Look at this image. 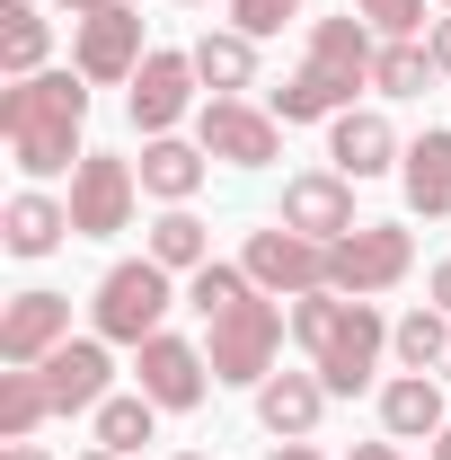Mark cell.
Instances as JSON below:
<instances>
[{
    "mask_svg": "<svg viewBox=\"0 0 451 460\" xmlns=\"http://www.w3.org/2000/svg\"><path fill=\"white\" fill-rule=\"evenodd\" d=\"M186 310L213 328L204 337V363H213V381H230V390H257L266 372H275V354H283V310H275V292H257L248 284V266H195L186 275Z\"/></svg>",
    "mask_w": 451,
    "mask_h": 460,
    "instance_id": "obj_1",
    "label": "cell"
},
{
    "mask_svg": "<svg viewBox=\"0 0 451 460\" xmlns=\"http://www.w3.org/2000/svg\"><path fill=\"white\" fill-rule=\"evenodd\" d=\"M80 124H89V80L80 71H36V80H9L0 89V142L27 177H62L80 169Z\"/></svg>",
    "mask_w": 451,
    "mask_h": 460,
    "instance_id": "obj_2",
    "label": "cell"
},
{
    "mask_svg": "<svg viewBox=\"0 0 451 460\" xmlns=\"http://www.w3.org/2000/svg\"><path fill=\"white\" fill-rule=\"evenodd\" d=\"M372 62H381V36H372V18H319L310 27V62L283 80L275 98V124H337L354 107V89H372Z\"/></svg>",
    "mask_w": 451,
    "mask_h": 460,
    "instance_id": "obj_3",
    "label": "cell"
},
{
    "mask_svg": "<svg viewBox=\"0 0 451 460\" xmlns=\"http://www.w3.org/2000/svg\"><path fill=\"white\" fill-rule=\"evenodd\" d=\"M292 337L310 354V372L328 381V399H354L381 372V354H390V319L372 301H354V292H301L292 301Z\"/></svg>",
    "mask_w": 451,
    "mask_h": 460,
    "instance_id": "obj_4",
    "label": "cell"
},
{
    "mask_svg": "<svg viewBox=\"0 0 451 460\" xmlns=\"http://www.w3.org/2000/svg\"><path fill=\"white\" fill-rule=\"evenodd\" d=\"M169 301H177V284H169L160 257H124V266H107L98 292H89V328L107 345H142V337H160Z\"/></svg>",
    "mask_w": 451,
    "mask_h": 460,
    "instance_id": "obj_5",
    "label": "cell"
},
{
    "mask_svg": "<svg viewBox=\"0 0 451 460\" xmlns=\"http://www.w3.org/2000/svg\"><path fill=\"white\" fill-rule=\"evenodd\" d=\"M142 62H151V45H142V9H133V0H107V9L71 18V71H80L89 89L133 80Z\"/></svg>",
    "mask_w": 451,
    "mask_h": 460,
    "instance_id": "obj_6",
    "label": "cell"
},
{
    "mask_svg": "<svg viewBox=\"0 0 451 460\" xmlns=\"http://www.w3.org/2000/svg\"><path fill=\"white\" fill-rule=\"evenodd\" d=\"M407 266H416V230H398V222H363V230H345L337 248H328V292L372 301V292L407 284Z\"/></svg>",
    "mask_w": 451,
    "mask_h": 460,
    "instance_id": "obj_7",
    "label": "cell"
},
{
    "mask_svg": "<svg viewBox=\"0 0 451 460\" xmlns=\"http://www.w3.org/2000/svg\"><path fill=\"white\" fill-rule=\"evenodd\" d=\"M71 230L80 239H115V230H133V204H142V169L133 160H115V151H89L80 169H71Z\"/></svg>",
    "mask_w": 451,
    "mask_h": 460,
    "instance_id": "obj_8",
    "label": "cell"
},
{
    "mask_svg": "<svg viewBox=\"0 0 451 460\" xmlns=\"http://www.w3.org/2000/svg\"><path fill=\"white\" fill-rule=\"evenodd\" d=\"M239 266H248V284L257 292H292V301H301V292H328V239H301V230H248V248H239Z\"/></svg>",
    "mask_w": 451,
    "mask_h": 460,
    "instance_id": "obj_9",
    "label": "cell"
},
{
    "mask_svg": "<svg viewBox=\"0 0 451 460\" xmlns=\"http://www.w3.org/2000/svg\"><path fill=\"white\" fill-rule=\"evenodd\" d=\"M195 142H204L213 160H230V169H275V160H283V124H275V107H248V98H204Z\"/></svg>",
    "mask_w": 451,
    "mask_h": 460,
    "instance_id": "obj_10",
    "label": "cell"
},
{
    "mask_svg": "<svg viewBox=\"0 0 451 460\" xmlns=\"http://www.w3.org/2000/svg\"><path fill=\"white\" fill-rule=\"evenodd\" d=\"M133 381H142V399L160 407V416H186V407H204V390H213V363H204V345L186 337H142L133 345Z\"/></svg>",
    "mask_w": 451,
    "mask_h": 460,
    "instance_id": "obj_11",
    "label": "cell"
},
{
    "mask_svg": "<svg viewBox=\"0 0 451 460\" xmlns=\"http://www.w3.org/2000/svg\"><path fill=\"white\" fill-rule=\"evenodd\" d=\"M36 372H45L54 416H98V407L115 399V354H107V337H62Z\"/></svg>",
    "mask_w": 451,
    "mask_h": 460,
    "instance_id": "obj_12",
    "label": "cell"
},
{
    "mask_svg": "<svg viewBox=\"0 0 451 460\" xmlns=\"http://www.w3.org/2000/svg\"><path fill=\"white\" fill-rule=\"evenodd\" d=\"M195 89H204V80H195V54L151 45V62L133 71V98H124V107H133V124H142V133H177V124H186V107H195Z\"/></svg>",
    "mask_w": 451,
    "mask_h": 460,
    "instance_id": "obj_13",
    "label": "cell"
},
{
    "mask_svg": "<svg viewBox=\"0 0 451 460\" xmlns=\"http://www.w3.org/2000/svg\"><path fill=\"white\" fill-rule=\"evenodd\" d=\"M283 230H301V239H328V248H337L345 230H363V222H354V177H345V169H310V177H292V186H283Z\"/></svg>",
    "mask_w": 451,
    "mask_h": 460,
    "instance_id": "obj_14",
    "label": "cell"
},
{
    "mask_svg": "<svg viewBox=\"0 0 451 460\" xmlns=\"http://www.w3.org/2000/svg\"><path fill=\"white\" fill-rule=\"evenodd\" d=\"M71 337V292H18L0 310V363H45Z\"/></svg>",
    "mask_w": 451,
    "mask_h": 460,
    "instance_id": "obj_15",
    "label": "cell"
},
{
    "mask_svg": "<svg viewBox=\"0 0 451 460\" xmlns=\"http://www.w3.org/2000/svg\"><path fill=\"white\" fill-rule=\"evenodd\" d=\"M319 416H328V381H319V372H266V381H257V425H266L275 443H310Z\"/></svg>",
    "mask_w": 451,
    "mask_h": 460,
    "instance_id": "obj_16",
    "label": "cell"
},
{
    "mask_svg": "<svg viewBox=\"0 0 451 460\" xmlns=\"http://www.w3.org/2000/svg\"><path fill=\"white\" fill-rule=\"evenodd\" d=\"M328 160L363 186V177H390L407 151H398V133H390V115H381V107H345L337 124H328Z\"/></svg>",
    "mask_w": 451,
    "mask_h": 460,
    "instance_id": "obj_17",
    "label": "cell"
},
{
    "mask_svg": "<svg viewBox=\"0 0 451 460\" xmlns=\"http://www.w3.org/2000/svg\"><path fill=\"white\" fill-rule=\"evenodd\" d=\"M62 239H80V230H71V204L36 195V186H18L9 213H0V248H9V257H54Z\"/></svg>",
    "mask_w": 451,
    "mask_h": 460,
    "instance_id": "obj_18",
    "label": "cell"
},
{
    "mask_svg": "<svg viewBox=\"0 0 451 460\" xmlns=\"http://www.w3.org/2000/svg\"><path fill=\"white\" fill-rule=\"evenodd\" d=\"M398 186H407V213H425V222L451 213V133H443V124H425V142H407Z\"/></svg>",
    "mask_w": 451,
    "mask_h": 460,
    "instance_id": "obj_19",
    "label": "cell"
},
{
    "mask_svg": "<svg viewBox=\"0 0 451 460\" xmlns=\"http://www.w3.org/2000/svg\"><path fill=\"white\" fill-rule=\"evenodd\" d=\"M381 425H390V443H434V434L451 425L434 372H398L390 390H381Z\"/></svg>",
    "mask_w": 451,
    "mask_h": 460,
    "instance_id": "obj_20",
    "label": "cell"
},
{
    "mask_svg": "<svg viewBox=\"0 0 451 460\" xmlns=\"http://www.w3.org/2000/svg\"><path fill=\"white\" fill-rule=\"evenodd\" d=\"M186 54H195V80H204L213 98H239V89H257V36H239V27H204Z\"/></svg>",
    "mask_w": 451,
    "mask_h": 460,
    "instance_id": "obj_21",
    "label": "cell"
},
{
    "mask_svg": "<svg viewBox=\"0 0 451 460\" xmlns=\"http://www.w3.org/2000/svg\"><path fill=\"white\" fill-rule=\"evenodd\" d=\"M204 142H177V133H151L142 142V195H160V204H195V186H204Z\"/></svg>",
    "mask_w": 451,
    "mask_h": 460,
    "instance_id": "obj_22",
    "label": "cell"
},
{
    "mask_svg": "<svg viewBox=\"0 0 451 460\" xmlns=\"http://www.w3.org/2000/svg\"><path fill=\"white\" fill-rule=\"evenodd\" d=\"M45 45H54L45 9H36V0H0V71H9V80H36V71H45Z\"/></svg>",
    "mask_w": 451,
    "mask_h": 460,
    "instance_id": "obj_23",
    "label": "cell"
},
{
    "mask_svg": "<svg viewBox=\"0 0 451 460\" xmlns=\"http://www.w3.org/2000/svg\"><path fill=\"white\" fill-rule=\"evenodd\" d=\"M45 416H54L45 372H36V363H9V372H0V443H36Z\"/></svg>",
    "mask_w": 451,
    "mask_h": 460,
    "instance_id": "obj_24",
    "label": "cell"
},
{
    "mask_svg": "<svg viewBox=\"0 0 451 460\" xmlns=\"http://www.w3.org/2000/svg\"><path fill=\"white\" fill-rule=\"evenodd\" d=\"M142 257H160L169 275H195V266H213V230L195 222L186 204H169V213L151 222V248H142Z\"/></svg>",
    "mask_w": 451,
    "mask_h": 460,
    "instance_id": "obj_25",
    "label": "cell"
},
{
    "mask_svg": "<svg viewBox=\"0 0 451 460\" xmlns=\"http://www.w3.org/2000/svg\"><path fill=\"white\" fill-rule=\"evenodd\" d=\"M390 354H398V372H443L451 363V310H407L390 328Z\"/></svg>",
    "mask_w": 451,
    "mask_h": 460,
    "instance_id": "obj_26",
    "label": "cell"
},
{
    "mask_svg": "<svg viewBox=\"0 0 451 460\" xmlns=\"http://www.w3.org/2000/svg\"><path fill=\"white\" fill-rule=\"evenodd\" d=\"M425 80H443V71H434V54H425V36L381 45V62H372V89H381V98H425Z\"/></svg>",
    "mask_w": 451,
    "mask_h": 460,
    "instance_id": "obj_27",
    "label": "cell"
},
{
    "mask_svg": "<svg viewBox=\"0 0 451 460\" xmlns=\"http://www.w3.org/2000/svg\"><path fill=\"white\" fill-rule=\"evenodd\" d=\"M151 434H160V407L142 399V390H133V399H107L98 407V443H107V452H142V443H151Z\"/></svg>",
    "mask_w": 451,
    "mask_h": 460,
    "instance_id": "obj_28",
    "label": "cell"
},
{
    "mask_svg": "<svg viewBox=\"0 0 451 460\" xmlns=\"http://www.w3.org/2000/svg\"><path fill=\"white\" fill-rule=\"evenodd\" d=\"M363 18H372V36L381 45H407V36H425V0H354Z\"/></svg>",
    "mask_w": 451,
    "mask_h": 460,
    "instance_id": "obj_29",
    "label": "cell"
},
{
    "mask_svg": "<svg viewBox=\"0 0 451 460\" xmlns=\"http://www.w3.org/2000/svg\"><path fill=\"white\" fill-rule=\"evenodd\" d=\"M292 18H301V0H230V27H239V36H257V45L283 36Z\"/></svg>",
    "mask_w": 451,
    "mask_h": 460,
    "instance_id": "obj_30",
    "label": "cell"
},
{
    "mask_svg": "<svg viewBox=\"0 0 451 460\" xmlns=\"http://www.w3.org/2000/svg\"><path fill=\"white\" fill-rule=\"evenodd\" d=\"M425 54H434V71H443V80H451V9H443V18H434V27H425Z\"/></svg>",
    "mask_w": 451,
    "mask_h": 460,
    "instance_id": "obj_31",
    "label": "cell"
},
{
    "mask_svg": "<svg viewBox=\"0 0 451 460\" xmlns=\"http://www.w3.org/2000/svg\"><path fill=\"white\" fill-rule=\"evenodd\" d=\"M425 292H434V310H451V257L434 266V284H425Z\"/></svg>",
    "mask_w": 451,
    "mask_h": 460,
    "instance_id": "obj_32",
    "label": "cell"
},
{
    "mask_svg": "<svg viewBox=\"0 0 451 460\" xmlns=\"http://www.w3.org/2000/svg\"><path fill=\"white\" fill-rule=\"evenodd\" d=\"M345 460H407V452H398V443H354Z\"/></svg>",
    "mask_w": 451,
    "mask_h": 460,
    "instance_id": "obj_33",
    "label": "cell"
},
{
    "mask_svg": "<svg viewBox=\"0 0 451 460\" xmlns=\"http://www.w3.org/2000/svg\"><path fill=\"white\" fill-rule=\"evenodd\" d=\"M0 460H54L45 443H0Z\"/></svg>",
    "mask_w": 451,
    "mask_h": 460,
    "instance_id": "obj_34",
    "label": "cell"
},
{
    "mask_svg": "<svg viewBox=\"0 0 451 460\" xmlns=\"http://www.w3.org/2000/svg\"><path fill=\"white\" fill-rule=\"evenodd\" d=\"M266 460H328V452H310V443H275Z\"/></svg>",
    "mask_w": 451,
    "mask_h": 460,
    "instance_id": "obj_35",
    "label": "cell"
},
{
    "mask_svg": "<svg viewBox=\"0 0 451 460\" xmlns=\"http://www.w3.org/2000/svg\"><path fill=\"white\" fill-rule=\"evenodd\" d=\"M54 9H71V18H89V9H107V0H54Z\"/></svg>",
    "mask_w": 451,
    "mask_h": 460,
    "instance_id": "obj_36",
    "label": "cell"
},
{
    "mask_svg": "<svg viewBox=\"0 0 451 460\" xmlns=\"http://www.w3.org/2000/svg\"><path fill=\"white\" fill-rule=\"evenodd\" d=\"M80 460H124V452H107V443H89V452H80Z\"/></svg>",
    "mask_w": 451,
    "mask_h": 460,
    "instance_id": "obj_37",
    "label": "cell"
},
{
    "mask_svg": "<svg viewBox=\"0 0 451 460\" xmlns=\"http://www.w3.org/2000/svg\"><path fill=\"white\" fill-rule=\"evenodd\" d=\"M434 460H451V425H443V434H434Z\"/></svg>",
    "mask_w": 451,
    "mask_h": 460,
    "instance_id": "obj_38",
    "label": "cell"
},
{
    "mask_svg": "<svg viewBox=\"0 0 451 460\" xmlns=\"http://www.w3.org/2000/svg\"><path fill=\"white\" fill-rule=\"evenodd\" d=\"M177 460H204V452H177Z\"/></svg>",
    "mask_w": 451,
    "mask_h": 460,
    "instance_id": "obj_39",
    "label": "cell"
},
{
    "mask_svg": "<svg viewBox=\"0 0 451 460\" xmlns=\"http://www.w3.org/2000/svg\"><path fill=\"white\" fill-rule=\"evenodd\" d=\"M186 9H195V0H186Z\"/></svg>",
    "mask_w": 451,
    "mask_h": 460,
    "instance_id": "obj_40",
    "label": "cell"
},
{
    "mask_svg": "<svg viewBox=\"0 0 451 460\" xmlns=\"http://www.w3.org/2000/svg\"><path fill=\"white\" fill-rule=\"evenodd\" d=\"M443 9H451V0H443Z\"/></svg>",
    "mask_w": 451,
    "mask_h": 460,
    "instance_id": "obj_41",
    "label": "cell"
}]
</instances>
